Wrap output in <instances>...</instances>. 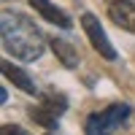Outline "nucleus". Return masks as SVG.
Listing matches in <instances>:
<instances>
[{
	"label": "nucleus",
	"mask_w": 135,
	"mask_h": 135,
	"mask_svg": "<svg viewBox=\"0 0 135 135\" xmlns=\"http://www.w3.org/2000/svg\"><path fill=\"white\" fill-rule=\"evenodd\" d=\"M0 35H3V46L22 62H35L43 54V35L35 27V22L27 19L25 14H11L3 11V22H0Z\"/></svg>",
	"instance_id": "f257e3e1"
},
{
	"label": "nucleus",
	"mask_w": 135,
	"mask_h": 135,
	"mask_svg": "<svg viewBox=\"0 0 135 135\" xmlns=\"http://www.w3.org/2000/svg\"><path fill=\"white\" fill-rule=\"evenodd\" d=\"M130 119V105H122V103H114L103 111H97L86 119L84 124V132L86 135H111L116 127H122L124 122Z\"/></svg>",
	"instance_id": "f03ea898"
},
{
	"label": "nucleus",
	"mask_w": 135,
	"mask_h": 135,
	"mask_svg": "<svg viewBox=\"0 0 135 135\" xmlns=\"http://www.w3.org/2000/svg\"><path fill=\"white\" fill-rule=\"evenodd\" d=\"M81 25H84V32L89 35V41H92V46L103 54L105 60H116V51H114V46H111L108 35L103 32V27H100V22H97L92 14H84V16H81Z\"/></svg>",
	"instance_id": "7ed1b4c3"
},
{
	"label": "nucleus",
	"mask_w": 135,
	"mask_h": 135,
	"mask_svg": "<svg viewBox=\"0 0 135 135\" xmlns=\"http://www.w3.org/2000/svg\"><path fill=\"white\" fill-rule=\"evenodd\" d=\"M108 16H111L114 25H119L122 30L135 35V3L132 0H116V3H111Z\"/></svg>",
	"instance_id": "20e7f679"
},
{
	"label": "nucleus",
	"mask_w": 135,
	"mask_h": 135,
	"mask_svg": "<svg viewBox=\"0 0 135 135\" xmlns=\"http://www.w3.org/2000/svg\"><path fill=\"white\" fill-rule=\"evenodd\" d=\"M30 6L35 8V11H38V14L46 19V22H51V25H57V27H62V30L73 27L70 16H68V14H62V11H60L57 6H51L49 0H30Z\"/></svg>",
	"instance_id": "39448f33"
},
{
	"label": "nucleus",
	"mask_w": 135,
	"mask_h": 135,
	"mask_svg": "<svg viewBox=\"0 0 135 135\" xmlns=\"http://www.w3.org/2000/svg\"><path fill=\"white\" fill-rule=\"evenodd\" d=\"M3 76H6L14 86H19L22 92H27V95H35V92H38V89H35V84L30 81V76L22 70V68H14L11 62H3Z\"/></svg>",
	"instance_id": "423d86ee"
},
{
	"label": "nucleus",
	"mask_w": 135,
	"mask_h": 135,
	"mask_svg": "<svg viewBox=\"0 0 135 135\" xmlns=\"http://www.w3.org/2000/svg\"><path fill=\"white\" fill-rule=\"evenodd\" d=\"M49 43H51V51L57 54V60H60L65 68H78V51H76L68 41H62V38H51Z\"/></svg>",
	"instance_id": "0eeeda50"
},
{
	"label": "nucleus",
	"mask_w": 135,
	"mask_h": 135,
	"mask_svg": "<svg viewBox=\"0 0 135 135\" xmlns=\"http://www.w3.org/2000/svg\"><path fill=\"white\" fill-rule=\"evenodd\" d=\"M30 119L35 122V124H41V127H46V130H54L60 124V114H54V111L49 108V105H35V108H30Z\"/></svg>",
	"instance_id": "6e6552de"
},
{
	"label": "nucleus",
	"mask_w": 135,
	"mask_h": 135,
	"mask_svg": "<svg viewBox=\"0 0 135 135\" xmlns=\"http://www.w3.org/2000/svg\"><path fill=\"white\" fill-rule=\"evenodd\" d=\"M41 103L49 105L54 114H65V108H68V97H65L62 92H54V89H49V92L41 95Z\"/></svg>",
	"instance_id": "1a4fd4ad"
},
{
	"label": "nucleus",
	"mask_w": 135,
	"mask_h": 135,
	"mask_svg": "<svg viewBox=\"0 0 135 135\" xmlns=\"http://www.w3.org/2000/svg\"><path fill=\"white\" fill-rule=\"evenodd\" d=\"M0 135H30L25 127H19V124H6L3 130H0Z\"/></svg>",
	"instance_id": "9d476101"
},
{
	"label": "nucleus",
	"mask_w": 135,
	"mask_h": 135,
	"mask_svg": "<svg viewBox=\"0 0 135 135\" xmlns=\"http://www.w3.org/2000/svg\"><path fill=\"white\" fill-rule=\"evenodd\" d=\"M111 3H116V0H111Z\"/></svg>",
	"instance_id": "9b49d317"
},
{
	"label": "nucleus",
	"mask_w": 135,
	"mask_h": 135,
	"mask_svg": "<svg viewBox=\"0 0 135 135\" xmlns=\"http://www.w3.org/2000/svg\"><path fill=\"white\" fill-rule=\"evenodd\" d=\"M51 135H54V132H51Z\"/></svg>",
	"instance_id": "f8f14e48"
}]
</instances>
